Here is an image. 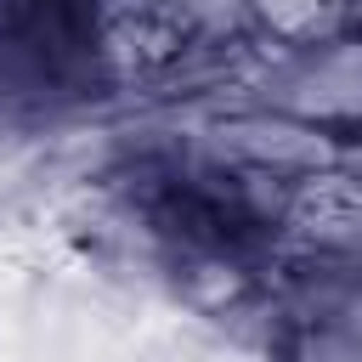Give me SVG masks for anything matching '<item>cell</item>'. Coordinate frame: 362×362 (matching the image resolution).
<instances>
[{"label":"cell","instance_id":"obj_1","mask_svg":"<svg viewBox=\"0 0 362 362\" xmlns=\"http://www.w3.org/2000/svg\"><path fill=\"white\" fill-rule=\"evenodd\" d=\"M277 107L305 130L362 136V34L305 40V51L277 79Z\"/></svg>","mask_w":362,"mask_h":362},{"label":"cell","instance_id":"obj_2","mask_svg":"<svg viewBox=\"0 0 362 362\" xmlns=\"http://www.w3.org/2000/svg\"><path fill=\"white\" fill-rule=\"evenodd\" d=\"M288 362H362V277H334L288 317Z\"/></svg>","mask_w":362,"mask_h":362}]
</instances>
